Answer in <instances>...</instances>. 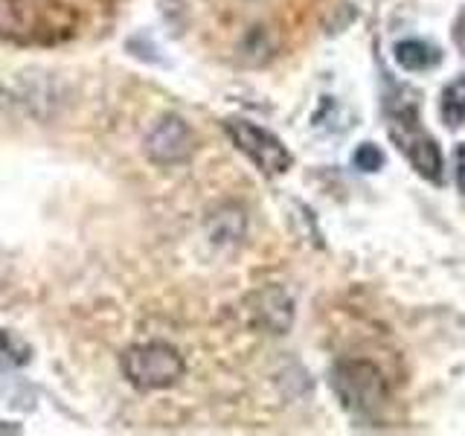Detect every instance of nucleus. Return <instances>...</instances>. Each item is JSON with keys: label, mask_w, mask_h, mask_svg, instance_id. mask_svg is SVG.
I'll return each mask as SVG.
<instances>
[{"label": "nucleus", "mask_w": 465, "mask_h": 436, "mask_svg": "<svg viewBox=\"0 0 465 436\" xmlns=\"http://www.w3.org/2000/svg\"><path fill=\"white\" fill-rule=\"evenodd\" d=\"M331 390L346 411L355 416H372L390 399V384L384 372L367 358H343L334 363Z\"/></svg>", "instance_id": "f03ea898"}, {"label": "nucleus", "mask_w": 465, "mask_h": 436, "mask_svg": "<svg viewBox=\"0 0 465 436\" xmlns=\"http://www.w3.org/2000/svg\"><path fill=\"white\" fill-rule=\"evenodd\" d=\"M390 137L396 140V145L404 152V157L411 160V166L421 178H428L430 183L445 181L442 152H440V145H436V140L419 125V114L413 105L396 111V116L390 120Z\"/></svg>", "instance_id": "7ed1b4c3"}, {"label": "nucleus", "mask_w": 465, "mask_h": 436, "mask_svg": "<svg viewBox=\"0 0 465 436\" xmlns=\"http://www.w3.org/2000/svg\"><path fill=\"white\" fill-rule=\"evenodd\" d=\"M396 62L404 67V70H430L442 62V53L430 47L428 41H419V38H407V41H399L396 44Z\"/></svg>", "instance_id": "6e6552de"}, {"label": "nucleus", "mask_w": 465, "mask_h": 436, "mask_svg": "<svg viewBox=\"0 0 465 436\" xmlns=\"http://www.w3.org/2000/svg\"><path fill=\"white\" fill-rule=\"evenodd\" d=\"M224 131L230 143L236 145V149L251 160V164L262 172L268 174V178H276V174H285L294 164V157L285 149V143L271 134L268 128H262L251 120H239V116H232V120L224 123Z\"/></svg>", "instance_id": "20e7f679"}, {"label": "nucleus", "mask_w": 465, "mask_h": 436, "mask_svg": "<svg viewBox=\"0 0 465 436\" xmlns=\"http://www.w3.org/2000/svg\"><path fill=\"white\" fill-rule=\"evenodd\" d=\"M195 131L178 114H166L149 128L143 140L145 157L157 166H183L195 154Z\"/></svg>", "instance_id": "39448f33"}, {"label": "nucleus", "mask_w": 465, "mask_h": 436, "mask_svg": "<svg viewBox=\"0 0 465 436\" xmlns=\"http://www.w3.org/2000/svg\"><path fill=\"white\" fill-rule=\"evenodd\" d=\"M440 114H442V123L448 128H460L465 123V76L450 82L442 96H440Z\"/></svg>", "instance_id": "1a4fd4ad"}, {"label": "nucleus", "mask_w": 465, "mask_h": 436, "mask_svg": "<svg viewBox=\"0 0 465 436\" xmlns=\"http://www.w3.org/2000/svg\"><path fill=\"white\" fill-rule=\"evenodd\" d=\"M244 230H247V215L236 203H224V207L213 210L207 218V236L218 247L239 244L244 239Z\"/></svg>", "instance_id": "0eeeda50"}, {"label": "nucleus", "mask_w": 465, "mask_h": 436, "mask_svg": "<svg viewBox=\"0 0 465 436\" xmlns=\"http://www.w3.org/2000/svg\"><path fill=\"white\" fill-rule=\"evenodd\" d=\"M120 370L125 382L140 392L169 390L186 375V361L178 346L166 341H145L128 346L120 355Z\"/></svg>", "instance_id": "f257e3e1"}, {"label": "nucleus", "mask_w": 465, "mask_h": 436, "mask_svg": "<svg viewBox=\"0 0 465 436\" xmlns=\"http://www.w3.org/2000/svg\"><path fill=\"white\" fill-rule=\"evenodd\" d=\"M454 44L460 47V53L465 55V9L457 15V24H454Z\"/></svg>", "instance_id": "4468645a"}, {"label": "nucleus", "mask_w": 465, "mask_h": 436, "mask_svg": "<svg viewBox=\"0 0 465 436\" xmlns=\"http://www.w3.org/2000/svg\"><path fill=\"white\" fill-rule=\"evenodd\" d=\"M454 160H457V186H460V193L465 195V143L457 145Z\"/></svg>", "instance_id": "ddd939ff"}, {"label": "nucleus", "mask_w": 465, "mask_h": 436, "mask_svg": "<svg viewBox=\"0 0 465 436\" xmlns=\"http://www.w3.org/2000/svg\"><path fill=\"white\" fill-rule=\"evenodd\" d=\"M33 355L29 343H24L18 334L0 329V367H24Z\"/></svg>", "instance_id": "9d476101"}, {"label": "nucleus", "mask_w": 465, "mask_h": 436, "mask_svg": "<svg viewBox=\"0 0 465 436\" xmlns=\"http://www.w3.org/2000/svg\"><path fill=\"white\" fill-rule=\"evenodd\" d=\"M247 305H251L253 323L268 334H285L291 323H294V300L280 285H268L256 291Z\"/></svg>", "instance_id": "423d86ee"}, {"label": "nucleus", "mask_w": 465, "mask_h": 436, "mask_svg": "<svg viewBox=\"0 0 465 436\" xmlns=\"http://www.w3.org/2000/svg\"><path fill=\"white\" fill-rule=\"evenodd\" d=\"M18 26H21L18 0H0V38L12 35Z\"/></svg>", "instance_id": "f8f14e48"}, {"label": "nucleus", "mask_w": 465, "mask_h": 436, "mask_svg": "<svg viewBox=\"0 0 465 436\" xmlns=\"http://www.w3.org/2000/svg\"><path fill=\"white\" fill-rule=\"evenodd\" d=\"M0 105H4V87H0Z\"/></svg>", "instance_id": "2eb2a0df"}, {"label": "nucleus", "mask_w": 465, "mask_h": 436, "mask_svg": "<svg viewBox=\"0 0 465 436\" xmlns=\"http://www.w3.org/2000/svg\"><path fill=\"white\" fill-rule=\"evenodd\" d=\"M384 166V152L375 143H363L355 152V169L361 172H378Z\"/></svg>", "instance_id": "9b49d317"}]
</instances>
